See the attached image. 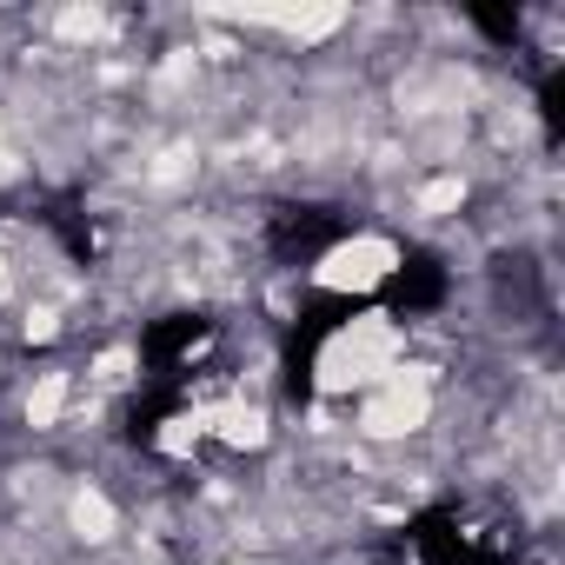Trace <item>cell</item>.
I'll list each match as a JSON object with an SVG mask.
<instances>
[{
	"label": "cell",
	"instance_id": "cell-1",
	"mask_svg": "<svg viewBox=\"0 0 565 565\" xmlns=\"http://www.w3.org/2000/svg\"><path fill=\"white\" fill-rule=\"evenodd\" d=\"M406 360V327L393 313H360V320H340L320 353H313V393L320 399H353L366 386H380L393 366Z\"/></svg>",
	"mask_w": 565,
	"mask_h": 565
},
{
	"label": "cell",
	"instance_id": "cell-5",
	"mask_svg": "<svg viewBox=\"0 0 565 565\" xmlns=\"http://www.w3.org/2000/svg\"><path fill=\"white\" fill-rule=\"evenodd\" d=\"M193 426H200L206 439L233 446V452H266V446H273V413H266V399H246V393L193 406Z\"/></svg>",
	"mask_w": 565,
	"mask_h": 565
},
{
	"label": "cell",
	"instance_id": "cell-12",
	"mask_svg": "<svg viewBox=\"0 0 565 565\" xmlns=\"http://www.w3.org/2000/svg\"><path fill=\"white\" fill-rule=\"evenodd\" d=\"M61 333H67V313H61L54 300H28V307H21V340H28V347H54Z\"/></svg>",
	"mask_w": 565,
	"mask_h": 565
},
{
	"label": "cell",
	"instance_id": "cell-7",
	"mask_svg": "<svg viewBox=\"0 0 565 565\" xmlns=\"http://www.w3.org/2000/svg\"><path fill=\"white\" fill-rule=\"evenodd\" d=\"M67 413H74V366H47V373H34V386L21 393V419H28V433H61Z\"/></svg>",
	"mask_w": 565,
	"mask_h": 565
},
{
	"label": "cell",
	"instance_id": "cell-4",
	"mask_svg": "<svg viewBox=\"0 0 565 565\" xmlns=\"http://www.w3.org/2000/svg\"><path fill=\"white\" fill-rule=\"evenodd\" d=\"M213 21L246 28V34H279V41H294L300 54L307 47H327L333 34L353 28V14L333 8V0H300V8H213Z\"/></svg>",
	"mask_w": 565,
	"mask_h": 565
},
{
	"label": "cell",
	"instance_id": "cell-8",
	"mask_svg": "<svg viewBox=\"0 0 565 565\" xmlns=\"http://www.w3.org/2000/svg\"><path fill=\"white\" fill-rule=\"evenodd\" d=\"M466 200H472V180H466L459 167H439V173L413 180V193H406L413 220H426V226H446V220H459V213H466Z\"/></svg>",
	"mask_w": 565,
	"mask_h": 565
},
{
	"label": "cell",
	"instance_id": "cell-6",
	"mask_svg": "<svg viewBox=\"0 0 565 565\" xmlns=\"http://www.w3.org/2000/svg\"><path fill=\"white\" fill-rule=\"evenodd\" d=\"M67 532H74L87 552H100V545L120 539V505H114L94 479H74V486H67Z\"/></svg>",
	"mask_w": 565,
	"mask_h": 565
},
{
	"label": "cell",
	"instance_id": "cell-2",
	"mask_svg": "<svg viewBox=\"0 0 565 565\" xmlns=\"http://www.w3.org/2000/svg\"><path fill=\"white\" fill-rule=\"evenodd\" d=\"M439 413V366L426 360H399L380 386L360 393V413H353V439L366 446H413Z\"/></svg>",
	"mask_w": 565,
	"mask_h": 565
},
{
	"label": "cell",
	"instance_id": "cell-9",
	"mask_svg": "<svg viewBox=\"0 0 565 565\" xmlns=\"http://www.w3.org/2000/svg\"><path fill=\"white\" fill-rule=\"evenodd\" d=\"M47 34H54V47H67V54H94V47H107L114 41V14L107 8H61V14H47Z\"/></svg>",
	"mask_w": 565,
	"mask_h": 565
},
{
	"label": "cell",
	"instance_id": "cell-3",
	"mask_svg": "<svg viewBox=\"0 0 565 565\" xmlns=\"http://www.w3.org/2000/svg\"><path fill=\"white\" fill-rule=\"evenodd\" d=\"M399 273V239L393 233H347L333 239L313 266H307V287L313 294H380L386 279Z\"/></svg>",
	"mask_w": 565,
	"mask_h": 565
},
{
	"label": "cell",
	"instance_id": "cell-11",
	"mask_svg": "<svg viewBox=\"0 0 565 565\" xmlns=\"http://www.w3.org/2000/svg\"><path fill=\"white\" fill-rule=\"evenodd\" d=\"M200 173V147L193 140H173V147H160L147 167H140V180L153 186V193H173V186H186Z\"/></svg>",
	"mask_w": 565,
	"mask_h": 565
},
{
	"label": "cell",
	"instance_id": "cell-10",
	"mask_svg": "<svg viewBox=\"0 0 565 565\" xmlns=\"http://www.w3.org/2000/svg\"><path fill=\"white\" fill-rule=\"evenodd\" d=\"M134 373H140V347H134V340H114V347H100V353L87 360V386H94L100 399L127 393V386H134Z\"/></svg>",
	"mask_w": 565,
	"mask_h": 565
},
{
	"label": "cell",
	"instance_id": "cell-13",
	"mask_svg": "<svg viewBox=\"0 0 565 565\" xmlns=\"http://www.w3.org/2000/svg\"><path fill=\"white\" fill-rule=\"evenodd\" d=\"M14 300H21V266L0 253V307H14Z\"/></svg>",
	"mask_w": 565,
	"mask_h": 565
}]
</instances>
